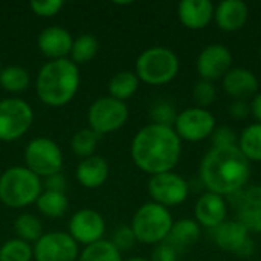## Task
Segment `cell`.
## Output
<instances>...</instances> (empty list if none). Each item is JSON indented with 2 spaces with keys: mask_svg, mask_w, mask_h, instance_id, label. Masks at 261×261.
I'll return each mask as SVG.
<instances>
[{
  "mask_svg": "<svg viewBox=\"0 0 261 261\" xmlns=\"http://www.w3.org/2000/svg\"><path fill=\"white\" fill-rule=\"evenodd\" d=\"M130 154L135 165L150 176L170 173L180 161L182 141L173 127L151 122L135 135Z\"/></svg>",
  "mask_w": 261,
  "mask_h": 261,
  "instance_id": "obj_1",
  "label": "cell"
},
{
  "mask_svg": "<svg viewBox=\"0 0 261 261\" xmlns=\"http://www.w3.org/2000/svg\"><path fill=\"white\" fill-rule=\"evenodd\" d=\"M200 179L210 193L222 197L234 196L248 187L251 162L237 145L213 147L200 162Z\"/></svg>",
  "mask_w": 261,
  "mask_h": 261,
  "instance_id": "obj_2",
  "label": "cell"
},
{
  "mask_svg": "<svg viewBox=\"0 0 261 261\" xmlns=\"http://www.w3.org/2000/svg\"><path fill=\"white\" fill-rule=\"evenodd\" d=\"M80 69L70 58L52 60L41 66L35 80L38 99L49 107L69 104L80 89Z\"/></svg>",
  "mask_w": 261,
  "mask_h": 261,
  "instance_id": "obj_3",
  "label": "cell"
},
{
  "mask_svg": "<svg viewBox=\"0 0 261 261\" xmlns=\"http://www.w3.org/2000/svg\"><path fill=\"white\" fill-rule=\"evenodd\" d=\"M43 182L24 165H15L0 176V202L8 208H24L37 202Z\"/></svg>",
  "mask_w": 261,
  "mask_h": 261,
  "instance_id": "obj_4",
  "label": "cell"
},
{
  "mask_svg": "<svg viewBox=\"0 0 261 261\" xmlns=\"http://www.w3.org/2000/svg\"><path fill=\"white\" fill-rule=\"evenodd\" d=\"M180 69L177 55L164 46H153L141 52L135 64V73L141 83L148 86H165L171 83Z\"/></svg>",
  "mask_w": 261,
  "mask_h": 261,
  "instance_id": "obj_5",
  "label": "cell"
},
{
  "mask_svg": "<svg viewBox=\"0 0 261 261\" xmlns=\"http://www.w3.org/2000/svg\"><path fill=\"white\" fill-rule=\"evenodd\" d=\"M173 223L174 220L168 208L147 202L135 213L130 228L139 243L156 246L168 239Z\"/></svg>",
  "mask_w": 261,
  "mask_h": 261,
  "instance_id": "obj_6",
  "label": "cell"
},
{
  "mask_svg": "<svg viewBox=\"0 0 261 261\" xmlns=\"http://www.w3.org/2000/svg\"><path fill=\"white\" fill-rule=\"evenodd\" d=\"M63 164V151L55 141L40 136L28 142L24 148V167L40 179L61 173Z\"/></svg>",
  "mask_w": 261,
  "mask_h": 261,
  "instance_id": "obj_7",
  "label": "cell"
},
{
  "mask_svg": "<svg viewBox=\"0 0 261 261\" xmlns=\"http://www.w3.org/2000/svg\"><path fill=\"white\" fill-rule=\"evenodd\" d=\"M34 122V110L21 98L0 101V141L14 142L21 139Z\"/></svg>",
  "mask_w": 261,
  "mask_h": 261,
  "instance_id": "obj_8",
  "label": "cell"
},
{
  "mask_svg": "<svg viewBox=\"0 0 261 261\" xmlns=\"http://www.w3.org/2000/svg\"><path fill=\"white\" fill-rule=\"evenodd\" d=\"M128 119V107L125 102L112 96H102L93 101L87 110L89 128L99 136L113 133L125 125Z\"/></svg>",
  "mask_w": 261,
  "mask_h": 261,
  "instance_id": "obj_9",
  "label": "cell"
},
{
  "mask_svg": "<svg viewBox=\"0 0 261 261\" xmlns=\"http://www.w3.org/2000/svg\"><path fill=\"white\" fill-rule=\"evenodd\" d=\"M173 128L180 141L199 142L213 136L216 130V118L206 109L197 106L188 107L177 113Z\"/></svg>",
  "mask_w": 261,
  "mask_h": 261,
  "instance_id": "obj_10",
  "label": "cell"
},
{
  "mask_svg": "<svg viewBox=\"0 0 261 261\" xmlns=\"http://www.w3.org/2000/svg\"><path fill=\"white\" fill-rule=\"evenodd\" d=\"M148 194L151 197V202L170 208V206H177L188 199L190 187L182 176L170 171V173L150 176Z\"/></svg>",
  "mask_w": 261,
  "mask_h": 261,
  "instance_id": "obj_11",
  "label": "cell"
},
{
  "mask_svg": "<svg viewBox=\"0 0 261 261\" xmlns=\"http://www.w3.org/2000/svg\"><path fill=\"white\" fill-rule=\"evenodd\" d=\"M35 261H76L80 255L78 243L69 232L52 231L43 234L32 246Z\"/></svg>",
  "mask_w": 261,
  "mask_h": 261,
  "instance_id": "obj_12",
  "label": "cell"
},
{
  "mask_svg": "<svg viewBox=\"0 0 261 261\" xmlns=\"http://www.w3.org/2000/svg\"><path fill=\"white\" fill-rule=\"evenodd\" d=\"M69 236L78 243L89 246L102 240L106 232V222L102 216L90 208L78 210L69 220Z\"/></svg>",
  "mask_w": 261,
  "mask_h": 261,
  "instance_id": "obj_13",
  "label": "cell"
},
{
  "mask_svg": "<svg viewBox=\"0 0 261 261\" xmlns=\"http://www.w3.org/2000/svg\"><path fill=\"white\" fill-rule=\"evenodd\" d=\"M237 222L249 232H261V187H245L237 194L231 196Z\"/></svg>",
  "mask_w": 261,
  "mask_h": 261,
  "instance_id": "obj_14",
  "label": "cell"
},
{
  "mask_svg": "<svg viewBox=\"0 0 261 261\" xmlns=\"http://www.w3.org/2000/svg\"><path fill=\"white\" fill-rule=\"evenodd\" d=\"M232 66V54L228 46L222 43L208 44L196 60V69L200 80L216 81L223 78Z\"/></svg>",
  "mask_w": 261,
  "mask_h": 261,
  "instance_id": "obj_15",
  "label": "cell"
},
{
  "mask_svg": "<svg viewBox=\"0 0 261 261\" xmlns=\"http://www.w3.org/2000/svg\"><path fill=\"white\" fill-rule=\"evenodd\" d=\"M216 245L226 252H234L242 257L254 254V242L249 237V231L237 220H226L213 231Z\"/></svg>",
  "mask_w": 261,
  "mask_h": 261,
  "instance_id": "obj_16",
  "label": "cell"
},
{
  "mask_svg": "<svg viewBox=\"0 0 261 261\" xmlns=\"http://www.w3.org/2000/svg\"><path fill=\"white\" fill-rule=\"evenodd\" d=\"M226 214H228V208H226L225 197L210 191L202 194L194 206L196 222L202 228L211 231H214L216 228H219L222 223L226 222Z\"/></svg>",
  "mask_w": 261,
  "mask_h": 261,
  "instance_id": "obj_17",
  "label": "cell"
},
{
  "mask_svg": "<svg viewBox=\"0 0 261 261\" xmlns=\"http://www.w3.org/2000/svg\"><path fill=\"white\" fill-rule=\"evenodd\" d=\"M37 44L40 52L46 58H49V61L61 60L70 55L73 37L67 29L61 26H47L40 32Z\"/></svg>",
  "mask_w": 261,
  "mask_h": 261,
  "instance_id": "obj_18",
  "label": "cell"
},
{
  "mask_svg": "<svg viewBox=\"0 0 261 261\" xmlns=\"http://www.w3.org/2000/svg\"><path fill=\"white\" fill-rule=\"evenodd\" d=\"M223 89L234 101H248L258 93V78L246 67H234L223 76Z\"/></svg>",
  "mask_w": 261,
  "mask_h": 261,
  "instance_id": "obj_19",
  "label": "cell"
},
{
  "mask_svg": "<svg viewBox=\"0 0 261 261\" xmlns=\"http://www.w3.org/2000/svg\"><path fill=\"white\" fill-rule=\"evenodd\" d=\"M214 9L210 0H182L177 5V17L185 28L199 31L214 20Z\"/></svg>",
  "mask_w": 261,
  "mask_h": 261,
  "instance_id": "obj_20",
  "label": "cell"
},
{
  "mask_svg": "<svg viewBox=\"0 0 261 261\" xmlns=\"http://www.w3.org/2000/svg\"><path fill=\"white\" fill-rule=\"evenodd\" d=\"M214 20L222 31H240L249 20V6L243 0H223L214 9Z\"/></svg>",
  "mask_w": 261,
  "mask_h": 261,
  "instance_id": "obj_21",
  "label": "cell"
},
{
  "mask_svg": "<svg viewBox=\"0 0 261 261\" xmlns=\"http://www.w3.org/2000/svg\"><path fill=\"white\" fill-rule=\"evenodd\" d=\"M110 174L109 162L98 154L81 159L76 167V180L81 187L87 190H95L102 187Z\"/></svg>",
  "mask_w": 261,
  "mask_h": 261,
  "instance_id": "obj_22",
  "label": "cell"
},
{
  "mask_svg": "<svg viewBox=\"0 0 261 261\" xmlns=\"http://www.w3.org/2000/svg\"><path fill=\"white\" fill-rule=\"evenodd\" d=\"M199 239H200V225L191 219H180L173 223L170 236L165 242H168L171 246H174L179 251L196 245Z\"/></svg>",
  "mask_w": 261,
  "mask_h": 261,
  "instance_id": "obj_23",
  "label": "cell"
},
{
  "mask_svg": "<svg viewBox=\"0 0 261 261\" xmlns=\"http://www.w3.org/2000/svg\"><path fill=\"white\" fill-rule=\"evenodd\" d=\"M139 83L141 81L135 72H130V70L118 72L109 81V93H110L109 96L125 102L138 92Z\"/></svg>",
  "mask_w": 261,
  "mask_h": 261,
  "instance_id": "obj_24",
  "label": "cell"
},
{
  "mask_svg": "<svg viewBox=\"0 0 261 261\" xmlns=\"http://www.w3.org/2000/svg\"><path fill=\"white\" fill-rule=\"evenodd\" d=\"M35 203L38 211L49 219H60L69 210V200L66 197V193L43 190V193L40 194Z\"/></svg>",
  "mask_w": 261,
  "mask_h": 261,
  "instance_id": "obj_25",
  "label": "cell"
},
{
  "mask_svg": "<svg viewBox=\"0 0 261 261\" xmlns=\"http://www.w3.org/2000/svg\"><path fill=\"white\" fill-rule=\"evenodd\" d=\"M237 147L249 162H261V124L248 125L240 133Z\"/></svg>",
  "mask_w": 261,
  "mask_h": 261,
  "instance_id": "obj_26",
  "label": "cell"
},
{
  "mask_svg": "<svg viewBox=\"0 0 261 261\" xmlns=\"http://www.w3.org/2000/svg\"><path fill=\"white\" fill-rule=\"evenodd\" d=\"M99 50V41L93 34H81L73 40L72 50H70V60L78 66L92 61Z\"/></svg>",
  "mask_w": 261,
  "mask_h": 261,
  "instance_id": "obj_27",
  "label": "cell"
},
{
  "mask_svg": "<svg viewBox=\"0 0 261 261\" xmlns=\"http://www.w3.org/2000/svg\"><path fill=\"white\" fill-rule=\"evenodd\" d=\"M31 84L29 72L21 66H8L0 70V86L9 93L24 92Z\"/></svg>",
  "mask_w": 261,
  "mask_h": 261,
  "instance_id": "obj_28",
  "label": "cell"
},
{
  "mask_svg": "<svg viewBox=\"0 0 261 261\" xmlns=\"http://www.w3.org/2000/svg\"><path fill=\"white\" fill-rule=\"evenodd\" d=\"M76 261H122V257L110 240L102 239L96 243L84 246Z\"/></svg>",
  "mask_w": 261,
  "mask_h": 261,
  "instance_id": "obj_29",
  "label": "cell"
},
{
  "mask_svg": "<svg viewBox=\"0 0 261 261\" xmlns=\"http://www.w3.org/2000/svg\"><path fill=\"white\" fill-rule=\"evenodd\" d=\"M14 231L17 234V239L26 243H35L43 236V225L34 214L24 213L15 219Z\"/></svg>",
  "mask_w": 261,
  "mask_h": 261,
  "instance_id": "obj_30",
  "label": "cell"
},
{
  "mask_svg": "<svg viewBox=\"0 0 261 261\" xmlns=\"http://www.w3.org/2000/svg\"><path fill=\"white\" fill-rule=\"evenodd\" d=\"M99 135L96 132H93L92 128H81L78 130L72 139H70V148L72 151L81 158V159H86V158H90L95 154V150H96V145L99 142Z\"/></svg>",
  "mask_w": 261,
  "mask_h": 261,
  "instance_id": "obj_31",
  "label": "cell"
},
{
  "mask_svg": "<svg viewBox=\"0 0 261 261\" xmlns=\"http://www.w3.org/2000/svg\"><path fill=\"white\" fill-rule=\"evenodd\" d=\"M34 258V249L31 243L20 239H11L0 246V261H31Z\"/></svg>",
  "mask_w": 261,
  "mask_h": 261,
  "instance_id": "obj_32",
  "label": "cell"
},
{
  "mask_svg": "<svg viewBox=\"0 0 261 261\" xmlns=\"http://www.w3.org/2000/svg\"><path fill=\"white\" fill-rule=\"evenodd\" d=\"M216 95H217V90H216V86H214L213 81L199 80L194 84L193 96H194V101H196L197 107L205 109V107L211 106L216 101Z\"/></svg>",
  "mask_w": 261,
  "mask_h": 261,
  "instance_id": "obj_33",
  "label": "cell"
},
{
  "mask_svg": "<svg viewBox=\"0 0 261 261\" xmlns=\"http://www.w3.org/2000/svg\"><path fill=\"white\" fill-rule=\"evenodd\" d=\"M176 118H177V113H176L174 107L168 101H158V102L153 104V107H151L153 124L173 127Z\"/></svg>",
  "mask_w": 261,
  "mask_h": 261,
  "instance_id": "obj_34",
  "label": "cell"
},
{
  "mask_svg": "<svg viewBox=\"0 0 261 261\" xmlns=\"http://www.w3.org/2000/svg\"><path fill=\"white\" fill-rule=\"evenodd\" d=\"M110 242L113 243V246L121 254L125 252V251H130L135 246V243H138V240H136V237H135V234H133L130 226H119V228H116Z\"/></svg>",
  "mask_w": 261,
  "mask_h": 261,
  "instance_id": "obj_35",
  "label": "cell"
},
{
  "mask_svg": "<svg viewBox=\"0 0 261 261\" xmlns=\"http://www.w3.org/2000/svg\"><path fill=\"white\" fill-rule=\"evenodd\" d=\"M32 12L38 17H55L64 6L63 0H32L29 3Z\"/></svg>",
  "mask_w": 261,
  "mask_h": 261,
  "instance_id": "obj_36",
  "label": "cell"
},
{
  "mask_svg": "<svg viewBox=\"0 0 261 261\" xmlns=\"http://www.w3.org/2000/svg\"><path fill=\"white\" fill-rule=\"evenodd\" d=\"M211 139H213L214 147H234L239 142V138H237L236 132L232 128H229V127L216 128Z\"/></svg>",
  "mask_w": 261,
  "mask_h": 261,
  "instance_id": "obj_37",
  "label": "cell"
},
{
  "mask_svg": "<svg viewBox=\"0 0 261 261\" xmlns=\"http://www.w3.org/2000/svg\"><path fill=\"white\" fill-rule=\"evenodd\" d=\"M150 261H177V249L168 242H162L153 248Z\"/></svg>",
  "mask_w": 261,
  "mask_h": 261,
  "instance_id": "obj_38",
  "label": "cell"
},
{
  "mask_svg": "<svg viewBox=\"0 0 261 261\" xmlns=\"http://www.w3.org/2000/svg\"><path fill=\"white\" fill-rule=\"evenodd\" d=\"M43 188H44V190H49V191L66 193L67 180H66L64 174L57 173V174H52V176H49V177H46V179H44V182H43Z\"/></svg>",
  "mask_w": 261,
  "mask_h": 261,
  "instance_id": "obj_39",
  "label": "cell"
},
{
  "mask_svg": "<svg viewBox=\"0 0 261 261\" xmlns=\"http://www.w3.org/2000/svg\"><path fill=\"white\" fill-rule=\"evenodd\" d=\"M229 113L234 119H245L251 113V106L246 101H234L229 107Z\"/></svg>",
  "mask_w": 261,
  "mask_h": 261,
  "instance_id": "obj_40",
  "label": "cell"
},
{
  "mask_svg": "<svg viewBox=\"0 0 261 261\" xmlns=\"http://www.w3.org/2000/svg\"><path fill=\"white\" fill-rule=\"evenodd\" d=\"M251 112L254 115V118L258 121V124H261V92H258L252 101H251Z\"/></svg>",
  "mask_w": 261,
  "mask_h": 261,
  "instance_id": "obj_41",
  "label": "cell"
},
{
  "mask_svg": "<svg viewBox=\"0 0 261 261\" xmlns=\"http://www.w3.org/2000/svg\"><path fill=\"white\" fill-rule=\"evenodd\" d=\"M125 261H150V260H145V258H141V257H133V258H128V260Z\"/></svg>",
  "mask_w": 261,
  "mask_h": 261,
  "instance_id": "obj_42",
  "label": "cell"
},
{
  "mask_svg": "<svg viewBox=\"0 0 261 261\" xmlns=\"http://www.w3.org/2000/svg\"><path fill=\"white\" fill-rule=\"evenodd\" d=\"M115 3H116V5H122V6H124V5H132V2H115Z\"/></svg>",
  "mask_w": 261,
  "mask_h": 261,
  "instance_id": "obj_43",
  "label": "cell"
},
{
  "mask_svg": "<svg viewBox=\"0 0 261 261\" xmlns=\"http://www.w3.org/2000/svg\"><path fill=\"white\" fill-rule=\"evenodd\" d=\"M0 70H2V61H0Z\"/></svg>",
  "mask_w": 261,
  "mask_h": 261,
  "instance_id": "obj_44",
  "label": "cell"
},
{
  "mask_svg": "<svg viewBox=\"0 0 261 261\" xmlns=\"http://www.w3.org/2000/svg\"><path fill=\"white\" fill-rule=\"evenodd\" d=\"M260 58H261V46H260Z\"/></svg>",
  "mask_w": 261,
  "mask_h": 261,
  "instance_id": "obj_45",
  "label": "cell"
}]
</instances>
